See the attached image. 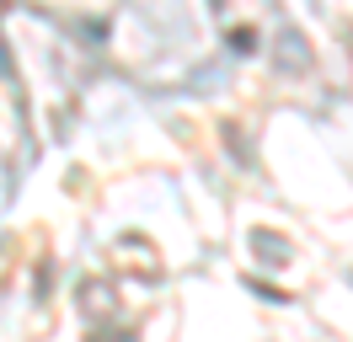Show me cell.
I'll return each mask as SVG.
<instances>
[{
  "instance_id": "cell-1",
  "label": "cell",
  "mask_w": 353,
  "mask_h": 342,
  "mask_svg": "<svg viewBox=\"0 0 353 342\" xmlns=\"http://www.w3.org/2000/svg\"><path fill=\"white\" fill-rule=\"evenodd\" d=\"M112 256H118V268H123V273H139L145 283H155V278L166 273V268H161V256H155V246L145 241V235H118Z\"/></svg>"
},
{
  "instance_id": "cell-2",
  "label": "cell",
  "mask_w": 353,
  "mask_h": 342,
  "mask_svg": "<svg viewBox=\"0 0 353 342\" xmlns=\"http://www.w3.org/2000/svg\"><path fill=\"white\" fill-rule=\"evenodd\" d=\"M81 310H86L91 326H108V321L118 316V299H112L108 278H81Z\"/></svg>"
},
{
  "instance_id": "cell-3",
  "label": "cell",
  "mask_w": 353,
  "mask_h": 342,
  "mask_svg": "<svg viewBox=\"0 0 353 342\" xmlns=\"http://www.w3.org/2000/svg\"><path fill=\"white\" fill-rule=\"evenodd\" d=\"M273 59H279V70L300 75V70L310 64V48L300 43V32H294V27H284V32H279V43H273Z\"/></svg>"
},
{
  "instance_id": "cell-4",
  "label": "cell",
  "mask_w": 353,
  "mask_h": 342,
  "mask_svg": "<svg viewBox=\"0 0 353 342\" xmlns=\"http://www.w3.org/2000/svg\"><path fill=\"white\" fill-rule=\"evenodd\" d=\"M252 252L263 256L268 268H284V262H289V241L279 230H252Z\"/></svg>"
},
{
  "instance_id": "cell-5",
  "label": "cell",
  "mask_w": 353,
  "mask_h": 342,
  "mask_svg": "<svg viewBox=\"0 0 353 342\" xmlns=\"http://www.w3.org/2000/svg\"><path fill=\"white\" fill-rule=\"evenodd\" d=\"M86 342H139V332L134 326H91Z\"/></svg>"
},
{
  "instance_id": "cell-6",
  "label": "cell",
  "mask_w": 353,
  "mask_h": 342,
  "mask_svg": "<svg viewBox=\"0 0 353 342\" xmlns=\"http://www.w3.org/2000/svg\"><path fill=\"white\" fill-rule=\"evenodd\" d=\"M230 48H236V54H252V48H257V32H252V27H236V32H230Z\"/></svg>"
},
{
  "instance_id": "cell-7",
  "label": "cell",
  "mask_w": 353,
  "mask_h": 342,
  "mask_svg": "<svg viewBox=\"0 0 353 342\" xmlns=\"http://www.w3.org/2000/svg\"><path fill=\"white\" fill-rule=\"evenodd\" d=\"M0 75H11V54H6V43H0Z\"/></svg>"
}]
</instances>
